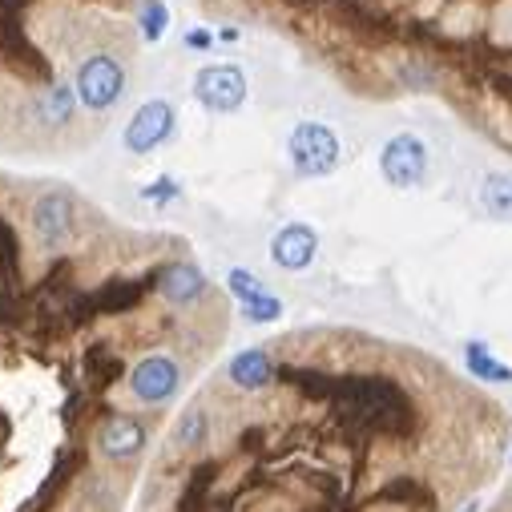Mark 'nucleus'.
<instances>
[{"mask_svg":"<svg viewBox=\"0 0 512 512\" xmlns=\"http://www.w3.org/2000/svg\"><path fill=\"white\" fill-rule=\"evenodd\" d=\"M230 392L178 416L146 512H448V484L412 464L440 420L404 375L275 355L263 388Z\"/></svg>","mask_w":512,"mask_h":512,"instance_id":"1","label":"nucleus"},{"mask_svg":"<svg viewBox=\"0 0 512 512\" xmlns=\"http://www.w3.org/2000/svg\"><path fill=\"white\" fill-rule=\"evenodd\" d=\"M287 154H291V166L303 178H327L339 166V138L323 121H299L291 130Z\"/></svg>","mask_w":512,"mask_h":512,"instance_id":"2","label":"nucleus"},{"mask_svg":"<svg viewBox=\"0 0 512 512\" xmlns=\"http://www.w3.org/2000/svg\"><path fill=\"white\" fill-rule=\"evenodd\" d=\"M379 174L383 182H392L396 190H412L428 174V146L416 134H396L383 142L379 150Z\"/></svg>","mask_w":512,"mask_h":512,"instance_id":"3","label":"nucleus"},{"mask_svg":"<svg viewBox=\"0 0 512 512\" xmlns=\"http://www.w3.org/2000/svg\"><path fill=\"white\" fill-rule=\"evenodd\" d=\"M121 89H125V73H121V65L113 57L93 53V57L81 61V69H77V97L85 101V109H97V113L109 109L121 97Z\"/></svg>","mask_w":512,"mask_h":512,"instance_id":"4","label":"nucleus"},{"mask_svg":"<svg viewBox=\"0 0 512 512\" xmlns=\"http://www.w3.org/2000/svg\"><path fill=\"white\" fill-rule=\"evenodd\" d=\"M194 97L210 113H234L246 101V73L238 65H206L194 77Z\"/></svg>","mask_w":512,"mask_h":512,"instance_id":"5","label":"nucleus"},{"mask_svg":"<svg viewBox=\"0 0 512 512\" xmlns=\"http://www.w3.org/2000/svg\"><path fill=\"white\" fill-rule=\"evenodd\" d=\"M174 134V105L170 101H146L134 117H130V125H125V150L130 154H150V150H158L166 138Z\"/></svg>","mask_w":512,"mask_h":512,"instance_id":"6","label":"nucleus"},{"mask_svg":"<svg viewBox=\"0 0 512 512\" xmlns=\"http://www.w3.org/2000/svg\"><path fill=\"white\" fill-rule=\"evenodd\" d=\"M315 250H319V234H315V226H307V222H287V226L271 238V259H275L283 271H307L311 259H315Z\"/></svg>","mask_w":512,"mask_h":512,"instance_id":"7","label":"nucleus"},{"mask_svg":"<svg viewBox=\"0 0 512 512\" xmlns=\"http://www.w3.org/2000/svg\"><path fill=\"white\" fill-rule=\"evenodd\" d=\"M230 291H234V299H238V307H242V315L250 319V323H275L279 315H283V303L254 279V275H246V271H230Z\"/></svg>","mask_w":512,"mask_h":512,"instance_id":"8","label":"nucleus"},{"mask_svg":"<svg viewBox=\"0 0 512 512\" xmlns=\"http://www.w3.org/2000/svg\"><path fill=\"white\" fill-rule=\"evenodd\" d=\"M158 295H162L170 307H194V303L206 295V275H202L194 263H170V267L158 275Z\"/></svg>","mask_w":512,"mask_h":512,"instance_id":"9","label":"nucleus"},{"mask_svg":"<svg viewBox=\"0 0 512 512\" xmlns=\"http://www.w3.org/2000/svg\"><path fill=\"white\" fill-rule=\"evenodd\" d=\"M33 230H37V238L49 242V246L65 242L69 230H73V202H69L65 194H45V198L33 206Z\"/></svg>","mask_w":512,"mask_h":512,"instance_id":"10","label":"nucleus"},{"mask_svg":"<svg viewBox=\"0 0 512 512\" xmlns=\"http://www.w3.org/2000/svg\"><path fill=\"white\" fill-rule=\"evenodd\" d=\"M464 363H468V371H472L476 379H484V383H512V367L500 363L484 343H468V347H464Z\"/></svg>","mask_w":512,"mask_h":512,"instance_id":"11","label":"nucleus"},{"mask_svg":"<svg viewBox=\"0 0 512 512\" xmlns=\"http://www.w3.org/2000/svg\"><path fill=\"white\" fill-rule=\"evenodd\" d=\"M480 206L500 218V222H512V178L508 174H488L480 182Z\"/></svg>","mask_w":512,"mask_h":512,"instance_id":"12","label":"nucleus"},{"mask_svg":"<svg viewBox=\"0 0 512 512\" xmlns=\"http://www.w3.org/2000/svg\"><path fill=\"white\" fill-rule=\"evenodd\" d=\"M37 113H41L45 125H65L69 113H73V93H69L65 85H53V89L37 101Z\"/></svg>","mask_w":512,"mask_h":512,"instance_id":"13","label":"nucleus"},{"mask_svg":"<svg viewBox=\"0 0 512 512\" xmlns=\"http://www.w3.org/2000/svg\"><path fill=\"white\" fill-rule=\"evenodd\" d=\"M138 25H142V37L154 45V41H162V33H166V25H170V13H166V5L162 0H142V9H138Z\"/></svg>","mask_w":512,"mask_h":512,"instance_id":"14","label":"nucleus"},{"mask_svg":"<svg viewBox=\"0 0 512 512\" xmlns=\"http://www.w3.org/2000/svg\"><path fill=\"white\" fill-rule=\"evenodd\" d=\"M17 263H21V250H17V238H13V230L0 222V275L5 279H13L17 275Z\"/></svg>","mask_w":512,"mask_h":512,"instance_id":"15","label":"nucleus"},{"mask_svg":"<svg viewBox=\"0 0 512 512\" xmlns=\"http://www.w3.org/2000/svg\"><path fill=\"white\" fill-rule=\"evenodd\" d=\"M146 198H158V202L178 198V186H174V182H158V186H150V190H146Z\"/></svg>","mask_w":512,"mask_h":512,"instance_id":"16","label":"nucleus"},{"mask_svg":"<svg viewBox=\"0 0 512 512\" xmlns=\"http://www.w3.org/2000/svg\"><path fill=\"white\" fill-rule=\"evenodd\" d=\"M186 45H190V49H210V45H214V33H206V29H194V33L186 37Z\"/></svg>","mask_w":512,"mask_h":512,"instance_id":"17","label":"nucleus"},{"mask_svg":"<svg viewBox=\"0 0 512 512\" xmlns=\"http://www.w3.org/2000/svg\"><path fill=\"white\" fill-rule=\"evenodd\" d=\"M504 512H512V504H508V508H504Z\"/></svg>","mask_w":512,"mask_h":512,"instance_id":"18","label":"nucleus"},{"mask_svg":"<svg viewBox=\"0 0 512 512\" xmlns=\"http://www.w3.org/2000/svg\"><path fill=\"white\" fill-rule=\"evenodd\" d=\"M508 460H512V452H508Z\"/></svg>","mask_w":512,"mask_h":512,"instance_id":"19","label":"nucleus"}]
</instances>
